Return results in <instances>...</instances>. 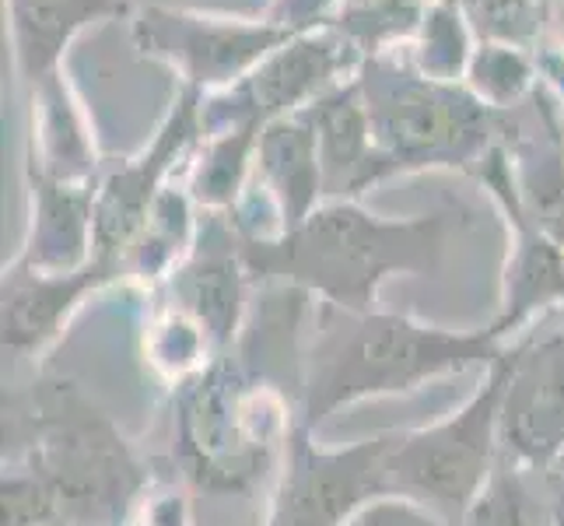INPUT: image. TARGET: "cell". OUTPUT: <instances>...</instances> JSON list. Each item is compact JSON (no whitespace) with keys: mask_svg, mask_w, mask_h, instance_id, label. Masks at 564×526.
Listing matches in <instances>:
<instances>
[{"mask_svg":"<svg viewBox=\"0 0 564 526\" xmlns=\"http://www.w3.org/2000/svg\"><path fill=\"white\" fill-rule=\"evenodd\" d=\"M470 211L438 207L414 218H379L361 201H323L302 225L270 239H242L252 281L299 288L347 313L379 309L397 275H438Z\"/></svg>","mask_w":564,"mask_h":526,"instance_id":"obj_1","label":"cell"},{"mask_svg":"<svg viewBox=\"0 0 564 526\" xmlns=\"http://www.w3.org/2000/svg\"><path fill=\"white\" fill-rule=\"evenodd\" d=\"M509 341L495 330H445L406 313H347L316 302L308 344L299 358V425L316 428L344 407L414 394V389L495 365Z\"/></svg>","mask_w":564,"mask_h":526,"instance_id":"obj_2","label":"cell"},{"mask_svg":"<svg viewBox=\"0 0 564 526\" xmlns=\"http://www.w3.org/2000/svg\"><path fill=\"white\" fill-rule=\"evenodd\" d=\"M376 144V186L417 172H463L491 159L505 138V112L466 85L424 77L406 53H382L355 74Z\"/></svg>","mask_w":564,"mask_h":526,"instance_id":"obj_3","label":"cell"},{"mask_svg":"<svg viewBox=\"0 0 564 526\" xmlns=\"http://www.w3.org/2000/svg\"><path fill=\"white\" fill-rule=\"evenodd\" d=\"M299 415L274 386L218 355L176 386V460L210 495H242L281 460Z\"/></svg>","mask_w":564,"mask_h":526,"instance_id":"obj_4","label":"cell"},{"mask_svg":"<svg viewBox=\"0 0 564 526\" xmlns=\"http://www.w3.org/2000/svg\"><path fill=\"white\" fill-rule=\"evenodd\" d=\"M25 466L46 481L67 526H120L148 492V474L116 425L70 383L39 389Z\"/></svg>","mask_w":564,"mask_h":526,"instance_id":"obj_5","label":"cell"},{"mask_svg":"<svg viewBox=\"0 0 564 526\" xmlns=\"http://www.w3.org/2000/svg\"><path fill=\"white\" fill-rule=\"evenodd\" d=\"M509 351L484 368L480 386L459 411L414 432H393V446L382 463L386 495L411 498L449 526L459 523L501 457V397L509 383Z\"/></svg>","mask_w":564,"mask_h":526,"instance_id":"obj_6","label":"cell"},{"mask_svg":"<svg viewBox=\"0 0 564 526\" xmlns=\"http://www.w3.org/2000/svg\"><path fill=\"white\" fill-rule=\"evenodd\" d=\"M295 35L263 14H218L200 8L144 4L130 14V46L141 61L165 64L180 88L225 92Z\"/></svg>","mask_w":564,"mask_h":526,"instance_id":"obj_7","label":"cell"},{"mask_svg":"<svg viewBox=\"0 0 564 526\" xmlns=\"http://www.w3.org/2000/svg\"><path fill=\"white\" fill-rule=\"evenodd\" d=\"M361 67L358 50L334 29H308L295 32L284 46L252 67L242 82L225 92L204 95L200 124L204 133L252 127L263 130L267 124L284 120L319 103L326 92L351 82Z\"/></svg>","mask_w":564,"mask_h":526,"instance_id":"obj_8","label":"cell"},{"mask_svg":"<svg viewBox=\"0 0 564 526\" xmlns=\"http://www.w3.org/2000/svg\"><path fill=\"white\" fill-rule=\"evenodd\" d=\"M389 446L393 432L347 450H323L308 428L295 425L278 460L263 526H347L368 502L386 495L382 463Z\"/></svg>","mask_w":564,"mask_h":526,"instance_id":"obj_9","label":"cell"},{"mask_svg":"<svg viewBox=\"0 0 564 526\" xmlns=\"http://www.w3.org/2000/svg\"><path fill=\"white\" fill-rule=\"evenodd\" d=\"M200 103V92L176 88V99L162 116L154 138L138 154L102 165L95 180V257L123 267V253L148 222L159 193L186 172L193 148L204 138Z\"/></svg>","mask_w":564,"mask_h":526,"instance_id":"obj_10","label":"cell"},{"mask_svg":"<svg viewBox=\"0 0 564 526\" xmlns=\"http://www.w3.org/2000/svg\"><path fill=\"white\" fill-rule=\"evenodd\" d=\"M474 180L495 201L505 228H509V253H505L501 267V299L491 330L501 341L512 344L522 326H530L536 316L564 305V249L543 236L530 222V214L522 211L505 144L491 151V159L477 169Z\"/></svg>","mask_w":564,"mask_h":526,"instance_id":"obj_11","label":"cell"},{"mask_svg":"<svg viewBox=\"0 0 564 526\" xmlns=\"http://www.w3.org/2000/svg\"><path fill=\"white\" fill-rule=\"evenodd\" d=\"M501 457L547 471L564 457V326L512 341L501 397Z\"/></svg>","mask_w":564,"mask_h":526,"instance_id":"obj_12","label":"cell"},{"mask_svg":"<svg viewBox=\"0 0 564 526\" xmlns=\"http://www.w3.org/2000/svg\"><path fill=\"white\" fill-rule=\"evenodd\" d=\"M252 275L242 257V232L228 214L200 211V232L189 257L172 270L169 305L197 320L218 355H228L242 334L246 288Z\"/></svg>","mask_w":564,"mask_h":526,"instance_id":"obj_13","label":"cell"},{"mask_svg":"<svg viewBox=\"0 0 564 526\" xmlns=\"http://www.w3.org/2000/svg\"><path fill=\"white\" fill-rule=\"evenodd\" d=\"M127 281L123 267L95 257L82 270H35L22 264L4 267V351L18 358H35L64 334L70 316L106 285Z\"/></svg>","mask_w":564,"mask_h":526,"instance_id":"obj_14","label":"cell"},{"mask_svg":"<svg viewBox=\"0 0 564 526\" xmlns=\"http://www.w3.org/2000/svg\"><path fill=\"white\" fill-rule=\"evenodd\" d=\"M501 144L512 162L522 211L564 249V112L547 82H540L530 103L505 112Z\"/></svg>","mask_w":564,"mask_h":526,"instance_id":"obj_15","label":"cell"},{"mask_svg":"<svg viewBox=\"0 0 564 526\" xmlns=\"http://www.w3.org/2000/svg\"><path fill=\"white\" fill-rule=\"evenodd\" d=\"M29 232L14 264L35 270H82L95 260V183H67L25 165Z\"/></svg>","mask_w":564,"mask_h":526,"instance_id":"obj_16","label":"cell"},{"mask_svg":"<svg viewBox=\"0 0 564 526\" xmlns=\"http://www.w3.org/2000/svg\"><path fill=\"white\" fill-rule=\"evenodd\" d=\"M25 165L67 183H95L106 165L91 116L67 67L29 88V151Z\"/></svg>","mask_w":564,"mask_h":526,"instance_id":"obj_17","label":"cell"},{"mask_svg":"<svg viewBox=\"0 0 564 526\" xmlns=\"http://www.w3.org/2000/svg\"><path fill=\"white\" fill-rule=\"evenodd\" d=\"M14 74L32 88L64 71L67 50L88 29L133 14L130 0H4Z\"/></svg>","mask_w":564,"mask_h":526,"instance_id":"obj_18","label":"cell"},{"mask_svg":"<svg viewBox=\"0 0 564 526\" xmlns=\"http://www.w3.org/2000/svg\"><path fill=\"white\" fill-rule=\"evenodd\" d=\"M252 190L270 204L281 232L302 225L323 201V165L313 116L305 109L260 130ZM278 232V236H281Z\"/></svg>","mask_w":564,"mask_h":526,"instance_id":"obj_19","label":"cell"},{"mask_svg":"<svg viewBox=\"0 0 564 526\" xmlns=\"http://www.w3.org/2000/svg\"><path fill=\"white\" fill-rule=\"evenodd\" d=\"M305 112L316 127L326 201H358L365 190L376 186V144L358 82L351 77L337 85Z\"/></svg>","mask_w":564,"mask_h":526,"instance_id":"obj_20","label":"cell"},{"mask_svg":"<svg viewBox=\"0 0 564 526\" xmlns=\"http://www.w3.org/2000/svg\"><path fill=\"white\" fill-rule=\"evenodd\" d=\"M200 232V207L193 204L183 183H169L159 201H154L148 222L133 236L130 249L123 253V278L141 285H162L172 278Z\"/></svg>","mask_w":564,"mask_h":526,"instance_id":"obj_21","label":"cell"},{"mask_svg":"<svg viewBox=\"0 0 564 526\" xmlns=\"http://www.w3.org/2000/svg\"><path fill=\"white\" fill-rule=\"evenodd\" d=\"M257 141H260V130H252V127L204 133L183 172V186L189 190L193 204L210 214L236 211L252 186Z\"/></svg>","mask_w":564,"mask_h":526,"instance_id":"obj_22","label":"cell"},{"mask_svg":"<svg viewBox=\"0 0 564 526\" xmlns=\"http://www.w3.org/2000/svg\"><path fill=\"white\" fill-rule=\"evenodd\" d=\"M456 526H551L543 471L498 457L491 477L484 481Z\"/></svg>","mask_w":564,"mask_h":526,"instance_id":"obj_23","label":"cell"},{"mask_svg":"<svg viewBox=\"0 0 564 526\" xmlns=\"http://www.w3.org/2000/svg\"><path fill=\"white\" fill-rule=\"evenodd\" d=\"M540 50L516 43H477L463 85L495 112H512L540 88Z\"/></svg>","mask_w":564,"mask_h":526,"instance_id":"obj_24","label":"cell"},{"mask_svg":"<svg viewBox=\"0 0 564 526\" xmlns=\"http://www.w3.org/2000/svg\"><path fill=\"white\" fill-rule=\"evenodd\" d=\"M474 50H477V35L456 0H435V4H427L421 25L403 53L414 64V71H421L424 77L463 85Z\"/></svg>","mask_w":564,"mask_h":526,"instance_id":"obj_25","label":"cell"},{"mask_svg":"<svg viewBox=\"0 0 564 526\" xmlns=\"http://www.w3.org/2000/svg\"><path fill=\"white\" fill-rule=\"evenodd\" d=\"M424 11V0H344V8L329 25L358 50L365 64L372 56L406 50Z\"/></svg>","mask_w":564,"mask_h":526,"instance_id":"obj_26","label":"cell"},{"mask_svg":"<svg viewBox=\"0 0 564 526\" xmlns=\"http://www.w3.org/2000/svg\"><path fill=\"white\" fill-rule=\"evenodd\" d=\"M218 358L210 337L197 320L180 313L176 305H165L148 326V362L154 373L165 376L172 386L186 383L189 376L204 373V368Z\"/></svg>","mask_w":564,"mask_h":526,"instance_id":"obj_27","label":"cell"},{"mask_svg":"<svg viewBox=\"0 0 564 526\" xmlns=\"http://www.w3.org/2000/svg\"><path fill=\"white\" fill-rule=\"evenodd\" d=\"M477 43H516L540 50L551 35L554 0H456Z\"/></svg>","mask_w":564,"mask_h":526,"instance_id":"obj_28","label":"cell"},{"mask_svg":"<svg viewBox=\"0 0 564 526\" xmlns=\"http://www.w3.org/2000/svg\"><path fill=\"white\" fill-rule=\"evenodd\" d=\"M4 526H56L64 523L56 498L46 489V481L35 471H29L25 463L4 471Z\"/></svg>","mask_w":564,"mask_h":526,"instance_id":"obj_29","label":"cell"},{"mask_svg":"<svg viewBox=\"0 0 564 526\" xmlns=\"http://www.w3.org/2000/svg\"><path fill=\"white\" fill-rule=\"evenodd\" d=\"M347 526H449V523L411 498L379 495L376 502H368L361 513H355Z\"/></svg>","mask_w":564,"mask_h":526,"instance_id":"obj_30","label":"cell"},{"mask_svg":"<svg viewBox=\"0 0 564 526\" xmlns=\"http://www.w3.org/2000/svg\"><path fill=\"white\" fill-rule=\"evenodd\" d=\"M340 8L344 0H267L263 18L291 32H308L334 22Z\"/></svg>","mask_w":564,"mask_h":526,"instance_id":"obj_31","label":"cell"},{"mask_svg":"<svg viewBox=\"0 0 564 526\" xmlns=\"http://www.w3.org/2000/svg\"><path fill=\"white\" fill-rule=\"evenodd\" d=\"M551 32L547 43L540 46V74L564 112V0H554L551 8Z\"/></svg>","mask_w":564,"mask_h":526,"instance_id":"obj_32","label":"cell"},{"mask_svg":"<svg viewBox=\"0 0 564 526\" xmlns=\"http://www.w3.org/2000/svg\"><path fill=\"white\" fill-rule=\"evenodd\" d=\"M138 513H141L138 526H189V505L176 489L151 492L148 484V492L138 502Z\"/></svg>","mask_w":564,"mask_h":526,"instance_id":"obj_33","label":"cell"},{"mask_svg":"<svg viewBox=\"0 0 564 526\" xmlns=\"http://www.w3.org/2000/svg\"><path fill=\"white\" fill-rule=\"evenodd\" d=\"M543 484H547L551 526H564V457L557 463H551L547 471H543Z\"/></svg>","mask_w":564,"mask_h":526,"instance_id":"obj_34","label":"cell"}]
</instances>
